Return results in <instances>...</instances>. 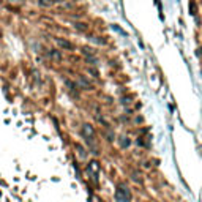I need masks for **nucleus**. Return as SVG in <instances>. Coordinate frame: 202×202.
<instances>
[{
    "mask_svg": "<svg viewBox=\"0 0 202 202\" xmlns=\"http://www.w3.org/2000/svg\"><path fill=\"white\" fill-rule=\"evenodd\" d=\"M117 201L118 202H130V193H128L126 188H118L117 191Z\"/></svg>",
    "mask_w": 202,
    "mask_h": 202,
    "instance_id": "nucleus-2",
    "label": "nucleus"
},
{
    "mask_svg": "<svg viewBox=\"0 0 202 202\" xmlns=\"http://www.w3.org/2000/svg\"><path fill=\"white\" fill-rule=\"evenodd\" d=\"M51 57H52L54 60H60L62 55H60V52H57V51H51Z\"/></svg>",
    "mask_w": 202,
    "mask_h": 202,
    "instance_id": "nucleus-7",
    "label": "nucleus"
},
{
    "mask_svg": "<svg viewBox=\"0 0 202 202\" xmlns=\"http://www.w3.org/2000/svg\"><path fill=\"white\" fill-rule=\"evenodd\" d=\"M65 0H43V5L46 6H52V5H58V3H63Z\"/></svg>",
    "mask_w": 202,
    "mask_h": 202,
    "instance_id": "nucleus-6",
    "label": "nucleus"
},
{
    "mask_svg": "<svg viewBox=\"0 0 202 202\" xmlns=\"http://www.w3.org/2000/svg\"><path fill=\"white\" fill-rule=\"evenodd\" d=\"M8 2H13V3H19V2H24V0H8Z\"/></svg>",
    "mask_w": 202,
    "mask_h": 202,
    "instance_id": "nucleus-9",
    "label": "nucleus"
},
{
    "mask_svg": "<svg viewBox=\"0 0 202 202\" xmlns=\"http://www.w3.org/2000/svg\"><path fill=\"white\" fill-rule=\"evenodd\" d=\"M76 29H77V30H82V32H85V30H87L88 27H87V24H81V22H77V24H76Z\"/></svg>",
    "mask_w": 202,
    "mask_h": 202,
    "instance_id": "nucleus-8",
    "label": "nucleus"
},
{
    "mask_svg": "<svg viewBox=\"0 0 202 202\" xmlns=\"http://www.w3.org/2000/svg\"><path fill=\"white\" fill-rule=\"evenodd\" d=\"M82 134H84L85 139H87L88 142H90V141H92L93 137H95V130H93V128L90 126V125H87V123H85V125L82 126Z\"/></svg>",
    "mask_w": 202,
    "mask_h": 202,
    "instance_id": "nucleus-3",
    "label": "nucleus"
},
{
    "mask_svg": "<svg viewBox=\"0 0 202 202\" xmlns=\"http://www.w3.org/2000/svg\"><path fill=\"white\" fill-rule=\"evenodd\" d=\"M55 44H57V46H60V48H62V49H68V51H70L71 48H73V44H71V43L70 41H66V40H63V38H55Z\"/></svg>",
    "mask_w": 202,
    "mask_h": 202,
    "instance_id": "nucleus-5",
    "label": "nucleus"
},
{
    "mask_svg": "<svg viewBox=\"0 0 202 202\" xmlns=\"http://www.w3.org/2000/svg\"><path fill=\"white\" fill-rule=\"evenodd\" d=\"M98 171H100V166H98V163H96V161H92V163H90V166H88V172H90V175H92V178L95 180V182H96Z\"/></svg>",
    "mask_w": 202,
    "mask_h": 202,
    "instance_id": "nucleus-4",
    "label": "nucleus"
},
{
    "mask_svg": "<svg viewBox=\"0 0 202 202\" xmlns=\"http://www.w3.org/2000/svg\"><path fill=\"white\" fill-rule=\"evenodd\" d=\"M0 171V202H88L71 175L35 174L13 161Z\"/></svg>",
    "mask_w": 202,
    "mask_h": 202,
    "instance_id": "nucleus-1",
    "label": "nucleus"
}]
</instances>
